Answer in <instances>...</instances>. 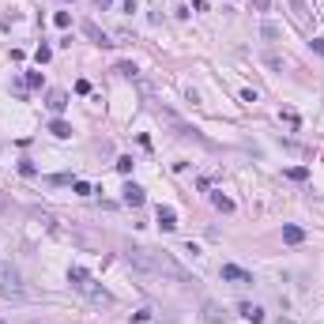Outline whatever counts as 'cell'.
<instances>
[{
  "label": "cell",
  "instance_id": "cell-1",
  "mask_svg": "<svg viewBox=\"0 0 324 324\" xmlns=\"http://www.w3.org/2000/svg\"><path fill=\"white\" fill-rule=\"evenodd\" d=\"M128 264L147 275H162V279H174V283H185V287H193L196 275L185 272L181 264L174 260L170 253H155V249H128Z\"/></svg>",
  "mask_w": 324,
  "mask_h": 324
},
{
  "label": "cell",
  "instance_id": "cell-2",
  "mask_svg": "<svg viewBox=\"0 0 324 324\" xmlns=\"http://www.w3.org/2000/svg\"><path fill=\"white\" fill-rule=\"evenodd\" d=\"M0 298H26V283H23V272L15 264H0Z\"/></svg>",
  "mask_w": 324,
  "mask_h": 324
},
{
  "label": "cell",
  "instance_id": "cell-3",
  "mask_svg": "<svg viewBox=\"0 0 324 324\" xmlns=\"http://www.w3.org/2000/svg\"><path fill=\"white\" fill-rule=\"evenodd\" d=\"M75 290H79L83 298L91 302V306H110V302H113V298H110V290H102V287H98V283H94V279L79 283V287H75Z\"/></svg>",
  "mask_w": 324,
  "mask_h": 324
},
{
  "label": "cell",
  "instance_id": "cell-4",
  "mask_svg": "<svg viewBox=\"0 0 324 324\" xmlns=\"http://www.w3.org/2000/svg\"><path fill=\"white\" fill-rule=\"evenodd\" d=\"M219 275H223L226 283H237V287H249V283H253V272L237 268V264H223V268H219Z\"/></svg>",
  "mask_w": 324,
  "mask_h": 324
},
{
  "label": "cell",
  "instance_id": "cell-5",
  "mask_svg": "<svg viewBox=\"0 0 324 324\" xmlns=\"http://www.w3.org/2000/svg\"><path fill=\"white\" fill-rule=\"evenodd\" d=\"M121 200H125L128 207H144V200H147V193H144V188L136 185V181H128V185L121 188Z\"/></svg>",
  "mask_w": 324,
  "mask_h": 324
},
{
  "label": "cell",
  "instance_id": "cell-6",
  "mask_svg": "<svg viewBox=\"0 0 324 324\" xmlns=\"http://www.w3.org/2000/svg\"><path fill=\"white\" fill-rule=\"evenodd\" d=\"M237 313H241L245 320H253V324H264V309L253 306V302H237Z\"/></svg>",
  "mask_w": 324,
  "mask_h": 324
},
{
  "label": "cell",
  "instance_id": "cell-7",
  "mask_svg": "<svg viewBox=\"0 0 324 324\" xmlns=\"http://www.w3.org/2000/svg\"><path fill=\"white\" fill-rule=\"evenodd\" d=\"M83 34H87L94 45H113V42H110V34H106V31H98V23H83Z\"/></svg>",
  "mask_w": 324,
  "mask_h": 324
},
{
  "label": "cell",
  "instance_id": "cell-8",
  "mask_svg": "<svg viewBox=\"0 0 324 324\" xmlns=\"http://www.w3.org/2000/svg\"><path fill=\"white\" fill-rule=\"evenodd\" d=\"M158 226H162V230H177V211H174V207H158Z\"/></svg>",
  "mask_w": 324,
  "mask_h": 324
},
{
  "label": "cell",
  "instance_id": "cell-9",
  "mask_svg": "<svg viewBox=\"0 0 324 324\" xmlns=\"http://www.w3.org/2000/svg\"><path fill=\"white\" fill-rule=\"evenodd\" d=\"M45 106H49L53 113H64V106H68V94H64V91H49V94H45Z\"/></svg>",
  "mask_w": 324,
  "mask_h": 324
},
{
  "label": "cell",
  "instance_id": "cell-10",
  "mask_svg": "<svg viewBox=\"0 0 324 324\" xmlns=\"http://www.w3.org/2000/svg\"><path fill=\"white\" fill-rule=\"evenodd\" d=\"M283 241H287V245H302V241H306V230L294 226V223H287V226H283Z\"/></svg>",
  "mask_w": 324,
  "mask_h": 324
},
{
  "label": "cell",
  "instance_id": "cell-11",
  "mask_svg": "<svg viewBox=\"0 0 324 324\" xmlns=\"http://www.w3.org/2000/svg\"><path fill=\"white\" fill-rule=\"evenodd\" d=\"M290 12H294V19H298V26H309V8H306V0H290Z\"/></svg>",
  "mask_w": 324,
  "mask_h": 324
},
{
  "label": "cell",
  "instance_id": "cell-12",
  "mask_svg": "<svg viewBox=\"0 0 324 324\" xmlns=\"http://www.w3.org/2000/svg\"><path fill=\"white\" fill-rule=\"evenodd\" d=\"M49 132H53L57 140H68L72 136V125H68V121H61V117H53L49 121Z\"/></svg>",
  "mask_w": 324,
  "mask_h": 324
},
{
  "label": "cell",
  "instance_id": "cell-13",
  "mask_svg": "<svg viewBox=\"0 0 324 324\" xmlns=\"http://www.w3.org/2000/svg\"><path fill=\"white\" fill-rule=\"evenodd\" d=\"M279 147H283V151H290V155H302V158H309V155H313V147H302V144H294V140H283V136H279Z\"/></svg>",
  "mask_w": 324,
  "mask_h": 324
},
{
  "label": "cell",
  "instance_id": "cell-14",
  "mask_svg": "<svg viewBox=\"0 0 324 324\" xmlns=\"http://www.w3.org/2000/svg\"><path fill=\"white\" fill-rule=\"evenodd\" d=\"M204 320L207 324H223V309H219L215 302H204Z\"/></svg>",
  "mask_w": 324,
  "mask_h": 324
},
{
  "label": "cell",
  "instance_id": "cell-15",
  "mask_svg": "<svg viewBox=\"0 0 324 324\" xmlns=\"http://www.w3.org/2000/svg\"><path fill=\"white\" fill-rule=\"evenodd\" d=\"M91 275H87V268H68V283L72 287H79V283H87Z\"/></svg>",
  "mask_w": 324,
  "mask_h": 324
},
{
  "label": "cell",
  "instance_id": "cell-16",
  "mask_svg": "<svg viewBox=\"0 0 324 324\" xmlns=\"http://www.w3.org/2000/svg\"><path fill=\"white\" fill-rule=\"evenodd\" d=\"M211 204L219 207V211H234V200H230V196H223V193H215V196H211Z\"/></svg>",
  "mask_w": 324,
  "mask_h": 324
},
{
  "label": "cell",
  "instance_id": "cell-17",
  "mask_svg": "<svg viewBox=\"0 0 324 324\" xmlns=\"http://www.w3.org/2000/svg\"><path fill=\"white\" fill-rule=\"evenodd\" d=\"M260 34L268 38V42H279V26H275V23H264V26H260Z\"/></svg>",
  "mask_w": 324,
  "mask_h": 324
},
{
  "label": "cell",
  "instance_id": "cell-18",
  "mask_svg": "<svg viewBox=\"0 0 324 324\" xmlns=\"http://www.w3.org/2000/svg\"><path fill=\"white\" fill-rule=\"evenodd\" d=\"M287 177H290V181H306V177H309V170H306V166H290V170H287Z\"/></svg>",
  "mask_w": 324,
  "mask_h": 324
},
{
  "label": "cell",
  "instance_id": "cell-19",
  "mask_svg": "<svg viewBox=\"0 0 324 324\" xmlns=\"http://www.w3.org/2000/svg\"><path fill=\"white\" fill-rule=\"evenodd\" d=\"M72 193H75V196H91V185H87V181H79V177H75V181H72Z\"/></svg>",
  "mask_w": 324,
  "mask_h": 324
},
{
  "label": "cell",
  "instance_id": "cell-20",
  "mask_svg": "<svg viewBox=\"0 0 324 324\" xmlns=\"http://www.w3.org/2000/svg\"><path fill=\"white\" fill-rule=\"evenodd\" d=\"M53 23L61 26V31H68V26H72V15H68V12H57V15H53Z\"/></svg>",
  "mask_w": 324,
  "mask_h": 324
},
{
  "label": "cell",
  "instance_id": "cell-21",
  "mask_svg": "<svg viewBox=\"0 0 324 324\" xmlns=\"http://www.w3.org/2000/svg\"><path fill=\"white\" fill-rule=\"evenodd\" d=\"M117 174H132V155H121L117 158Z\"/></svg>",
  "mask_w": 324,
  "mask_h": 324
},
{
  "label": "cell",
  "instance_id": "cell-22",
  "mask_svg": "<svg viewBox=\"0 0 324 324\" xmlns=\"http://www.w3.org/2000/svg\"><path fill=\"white\" fill-rule=\"evenodd\" d=\"M45 181H49V185H72V174H53V177H45Z\"/></svg>",
  "mask_w": 324,
  "mask_h": 324
},
{
  "label": "cell",
  "instance_id": "cell-23",
  "mask_svg": "<svg viewBox=\"0 0 324 324\" xmlns=\"http://www.w3.org/2000/svg\"><path fill=\"white\" fill-rule=\"evenodd\" d=\"M19 174H23V177H34L38 170H34V162H31V158H23V162H19Z\"/></svg>",
  "mask_w": 324,
  "mask_h": 324
},
{
  "label": "cell",
  "instance_id": "cell-24",
  "mask_svg": "<svg viewBox=\"0 0 324 324\" xmlns=\"http://www.w3.org/2000/svg\"><path fill=\"white\" fill-rule=\"evenodd\" d=\"M49 57H53V49H49V45H38V53H34V61H38V64H45Z\"/></svg>",
  "mask_w": 324,
  "mask_h": 324
},
{
  "label": "cell",
  "instance_id": "cell-25",
  "mask_svg": "<svg viewBox=\"0 0 324 324\" xmlns=\"http://www.w3.org/2000/svg\"><path fill=\"white\" fill-rule=\"evenodd\" d=\"M26 87H42V72H26Z\"/></svg>",
  "mask_w": 324,
  "mask_h": 324
},
{
  "label": "cell",
  "instance_id": "cell-26",
  "mask_svg": "<svg viewBox=\"0 0 324 324\" xmlns=\"http://www.w3.org/2000/svg\"><path fill=\"white\" fill-rule=\"evenodd\" d=\"M279 117H283V121H287V125H294V128H298V113H294V110H283V113H279Z\"/></svg>",
  "mask_w": 324,
  "mask_h": 324
},
{
  "label": "cell",
  "instance_id": "cell-27",
  "mask_svg": "<svg viewBox=\"0 0 324 324\" xmlns=\"http://www.w3.org/2000/svg\"><path fill=\"white\" fill-rule=\"evenodd\" d=\"M309 45H313V53H324V38H313Z\"/></svg>",
  "mask_w": 324,
  "mask_h": 324
},
{
  "label": "cell",
  "instance_id": "cell-28",
  "mask_svg": "<svg viewBox=\"0 0 324 324\" xmlns=\"http://www.w3.org/2000/svg\"><path fill=\"white\" fill-rule=\"evenodd\" d=\"M253 4H256V8H260V12H268V0H253Z\"/></svg>",
  "mask_w": 324,
  "mask_h": 324
},
{
  "label": "cell",
  "instance_id": "cell-29",
  "mask_svg": "<svg viewBox=\"0 0 324 324\" xmlns=\"http://www.w3.org/2000/svg\"><path fill=\"white\" fill-rule=\"evenodd\" d=\"M110 4H113V0H98V8H110Z\"/></svg>",
  "mask_w": 324,
  "mask_h": 324
},
{
  "label": "cell",
  "instance_id": "cell-30",
  "mask_svg": "<svg viewBox=\"0 0 324 324\" xmlns=\"http://www.w3.org/2000/svg\"><path fill=\"white\" fill-rule=\"evenodd\" d=\"M279 324H294V320H290V317H279Z\"/></svg>",
  "mask_w": 324,
  "mask_h": 324
},
{
  "label": "cell",
  "instance_id": "cell-31",
  "mask_svg": "<svg viewBox=\"0 0 324 324\" xmlns=\"http://www.w3.org/2000/svg\"><path fill=\"white\" fill-rule=\"evenodd\" d=\"M166 324H170V320H166Z\"/></svg>",
  "mask_w": 324,
  "mask_h": 324
}]
</instances>
